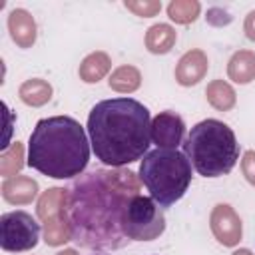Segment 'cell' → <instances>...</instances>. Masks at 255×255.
I'll use <instances>...</instances> for the list:
<instances>
[{
	"mask_svg": "<svg viewBox=\"0 0 255 255\" xmlns=\"http://www.w3.org/2000/svg\"><path fill=\"white\" fill-rule=\"evenodd\" d=\"M66 219L72 241L96 251H114L128 245L122 227L128 203L139 195V179L131 169L96 167L78 175L66 187Z\"/></svg>",
	"mask_w": 255,
	"mask_h": 255,
	"instance_id": "cell-1",
	"label": "cell"
},
{
	"mask_svg": "<svg viewBox=\"0 0 255 255\" xmlns=\"http://www.w3.org/2000/svg\"><path fill=\"white\" fill-rule=\"evenodd\" d=\"M88 135L96 157L122 167L141 159L151 139L149 110L133 98L98 102L88 116Z\"/></svg>",
	"mask_w": 255,
	"mask_h": 255,
	"instance_id": "cell-2",
	"label": "cell"
},
{
	"mask_svg": "<svg viewBox=\"0 0 255 255\" xmlns=\"http://www.w3.org/2000/svg\"><path fill=\"white\" fill-rule=\"evenodd\" d=\"M90 141L84 128L70 116H52L36 124L28 141V165L46 177L68 179L84 173Z\"/></svg>",
	"mask_w": 255,
	"mask_h": 255,
	"instance_id": "cell-3",
	"label": "cell"
},
{
	"mask_svg": "<svg viewBox=\"0 0 255 255\" xmlns=\"http://www.w3.org/2000/svg\"><path fill=\"white\" fill-rule=\"evenodd\" d=\"M181 145L193 169L203 177H221L239 159V143L233 129L213 118L195 124Z\"/></svg>",
	"mask_w": 255,
	"mask_h": 255,
	"instance_id": "cell-4",
	"label": "cell"
},
{
	"mask_svg": "<svg viewBox=\"0 0 255 255\" xmlns=\"http://www.w3.org/2000/svg\"><path fill=\"white\" fill-rule=\"evenodd\" d=\"M139 179L161 207H169L185 195L191 183V161L183 151L157 147L143 155Z\"/></svg>",
	"mask_w": 255,
	"mask_h": 255,
	"instance_id": "cell-5",
	"label": "cell"
},
{
	"mask_svg": "<svg viewBox=\"0 0 255 255\" xmlns=\"http://www.w3.org/2000/svg\"><path fill=\"white\" fill-rule=\"evenodd\" d=\"M122 227L129 241H151L163 233L165 213L153 197H145L139 193L128 203Z\"/></svg>",
	"mask_w": 255,
	"mask_h": 255,
	"instance_id": "cell-6",
	"label": "cell"
},
{
	"mask_svg": "<svg viewBox=\"0 0 255 255\" xmlns=\"http://www.w3.org/2000/svg\"><path fill=\"white\" fill-rule=\"evenodd\" d=\"M40 225L26 211H10L0 217V247L4 251H30L38 245Z\"/></svg>",
	"mask_w": 255,
	"mask_h": 255,
	"instance_id": "cell-7",
	"label": "cell"
},
{
	"mask_svg": "<svg viewBox=\"0 0 255 255\" xmlns=\"http://www.w3.org/2000/svg\"><path fill=\"white\" fill-rule=\"evenodd\" d=\"M209 223H211V231H213L215 239L221 245L235 247L241 241L243 225H241V219H239V215L235 213V209L231 205H227V203L215 205L213 211H211Z\"/></svg>",
	"mask_w": 255,
	"mask_h": 255,
	"instance_id": "cell-8",
	"label": "cell"
},
{
	"mask_svg": "<svg viewBox=\"0 0 255 255\" xmlns=\"http://www.w3.org/2000/svg\"><path fill=\"white\" fill-rule=\"evenodd\" d=\"M185 124L175 112H159L151 120V139L161 149H175L183 143Z\"/></svg>",
	"mask_w": 255,
	"mask_h": 255,
	"instance_id": "cell-9",
	"label": "cell"
},
{
	"mask_svg": "<svg viewBox=\"0 0 255 255\" xmlns=\"http://www.w3.org/2000/svg\"><path fill=\"white\" fill-rule=\"evenodd\" d=\"M207 68H209V62H207L205 52L189 50L179 58V62L175 66V80L181 86H195L197 82H201L205 78Z\"/></svg>",
	"mask_w": 255,
	"mask_h": 255,
	"instance_id": "cell-10",
	"label": "cell"
},
{
	"mask_svg": "<svg viewBox=\"0 0 255 255\" xmlns=\"http://www.w3.org/2000/svg\"><path fill=\"white\" fill-rule=\"evenodd\" d=\"M8 30L16 46L20 48H30L36 42V22L28 10L16 8L8 16Z\"/></svg>",
	"mask_w": 255,
	"mask_h": 255,
	"instance_id": "cell-11",
	"label": "cell"
},
{
	"mask_svg": "<svg viewBox=\"0 0 255 255\" xmlns=\"http://www.w3.org/2000/svg\"><path fill=\"white\" fill-rule=\"evenodd\" d=\"M36 195H38V183L32 177L14 175L2 183V197L12 205L32 203Z\"/></svg>",
	"mask_w": 255,
	"mask_h": 255,
	"instance_id": "cell-12",
	"label": "cell"
},
{
	"mask_svg": "<svg viewBox=\"0 0 255 255\" xmlns=\"http://www.w3.org/2000/svg\"><path fill=\"white\" fill-rule=\"evenodd\" d=\"M227 76L235 84H249L255 80V52L239 50L231 56L227 64Z\"/></svg>",
	"mask_w": 255,
	"mask_h": 255,
	"instance_id": "cell-13",
	"label": "cell"
},
{
	"mask_svg": "<svg viewBox=\"0 0 255 255\" xmlns=\"http://www.w3.org/2000/svg\"><path fill=\"white\" fill-rule=\"evenodd\" d=\"M110 68H112V60L106 52H92L80 64V78L86 84H96L110 72Z\"/></svg>",
	"mask_w": 255,
	"mask_h": 255,
	"instance_id": "cell-14",
	"label": "cell"
},
{
	"mask_svg": "<svg viewBox=\"0 0 255 255\" xmlns=\"http://www.w3.org/2000/svg\"><path fill=\"white\" fill-rule=\"evenodd\" d=\"M66 189L64 187H50L46 189L40 199H38V205H36V213L42 221L50 219V217H56V215H62L64 213V207H66Z\"/></svg>",
	"mask_w": 255,
	"mask_h": 255,
	"instance_id": "cell-15",
	"label": "cell"
},
{
	"mask_svg": "<svg viewBox=\"0 0 255 255\" xmlns=\"http://www.w3.org/2000/svg\"><path fill=\"white\" fill-rule=\"evenodd\" d=\"M18 96H20V100H22L26 106L40 108V106H44V104L50 102V98H52V86H50L46 80L32 78V80H26V82L20 86Z\"/></svg>",
	"mask_w": 255,
	"mask_h": 255,
	"instance_id": "cell-16",
	"label": "cell"
},
{
	"mask_svg": "<svg viewBox=\"0 0 255 255\" xmlns=\"http://www.w3.org/2000/svg\"><path fill=\"white\" fill-rule=\"evenodd\" d=\"M175 30L169 24H153L145 34V48L151 54H167L175 44Z\"/></svg>",
	"mask_w": 255,
	"mask_h": 255,
	"instance_id": "cell-17",
	"label": "cell"
},
{
	"mask_svg": "<svg viewBox=\"0 0 255 255\" xmlns=\"http://www.w3.org/2000/svg\"><path fill=\"white\" fill-rule=\"evenodd\" d=\"M108 84L118 94H131V92H135L139 88L141 74H139V70L135 66H129V64L128 66H120V68H116L112 72Z\"/></svg>",
	"mask_w": 255,
	"mask_h": 255,
	"instance_id": "cell-18",
	"label": "cell"
},
{
	"mask_svg": "<svg viewBox=\"0 0 255 255\" xmlns=\"http://www.w3.org/2000/svg\"><path fill=\"white\" fill-rule=\"evenodd\" d=\"M205 96H207V102L215 110H219V112H229L235 106V102H237L235 90L227 82H223V80L209 82L207 88H205Z\"/></svg>",
	"mask_w": 255,
	"mask_h": 255,
	"instance_id": "cell-19",
	"label": "cell"
},
{
	"mask_svg": "<svg viewBox=\"0 0 255 255\" xmlns=\"http://www.w3.org/2000/svg\"><path fill=\"white\" fill-rule=\"evenodd\" d=\"M70 239H72V229H70V223L66 219V213L50 217V219L44 221V241L48 245L58 247V245H64Z\"/></svg>",
	"mask_w": 255,
	"mask_h": 255,
	"instance_id": "cell-20",
	"label": "cell"
},
{
	"mask_svg": "<svg viewBox=\"0 0 255 255\" xmlns=\"http://www.w3.org/2000/svg\"><path fill=\"white\" fill-rule=\"evenodd\" d=\"M201 4L197 0H171L167 6V16L175 24H189L199 16Z\"/></svg>",
	"mask_w": 255,
	"mask_h": 255,
	"instance_id": "cell-21",
	"label": "cell"
},
{
	"mask_svg": "<svg viewBox=\"0 0 255 255\" xmlns=\"http://www.w3.org/2000/svg\"><path fill=\"white\" fill-rule=\"evenodd\" d=\"M22 167H24V145L20 141H14L0 155V173L4 177H14Z\"/></svg>",
	"mask_w": 255,
	"mask_h": 255,
	"instance_id": "cell-22",
	"label": "cell"
},
{
	"mask_svg": "<svg viewBox=\"0 0 255 255\" xmlns=\"http://www.w3.org/2000/svg\"><path fill=\"white\" fill-rule=\"evenodd\" d=\"M126 8L131 10L137 16L151 18V16H155L161 10V2H157V0H128Z\"/></svg>",
	"mask_w": 255,
	"mask_h": 255,
	"instance_id": "cell-23",
	"label": "cell"
},
{
	"mask_svg": "<svg viewBox=\"0 0 255 255\" xmlns=\"http://www.w3.org/2000/svg\"><path fill=\"white\" fill-rule=\"evenodd\" d=\"M241 171L245 175V179L255 185V151L253 149H247L243 153V159H241Z\"/></svg>",
	"mask_w": 255,
	"mask_h": 255,
	"instance_id": "cell-24",
	"label": "cell"
},
{
	"mask_svg": "<svg viewBox=\"0 0 255 255\" xmlns=\"http://www.w3.org/2000/svg\"><path fill=\"white\" fill-rule=\"evenodd\" d=\"M233 20V16H229V12H225L223 8H211L207 12V22L211 26H225Z\"/></svg>",
	"mask_w": 255,
	"mask_h": 255,
	"instance_id": "cell-25",
	"label": "cell"
},
{
	"mask_svg": "<svg viewBox=\"0 0 255 255\" xmlns=\"http://www.w3.org/2000/svg\"><path fill=\"white\" fill-rule=\"evenodd\" d=\"M243 30H245V36H247L251 42H255V10H251V12L245 16Z\"/></svg>",
	"mask_w": 255,
	"mask_h": 255,
	"instance_id": "cell-26",
	"label": "cell"
},
{
	"mask_svg": "<svg viewBox=\"0 0 255 255\" xmlns=\"http://www.w3.org/2000/svg\"><path fill=\"white\" fill-rule=\"evenodd\" d=\"M231 255H253L249 249H237V251H233Z\"/></svg>",
	"mask_w": 255,
	"mask_h": 255,
	"instance_id": "cell-27",
	"label": "cell"
},
{
	"mask_svg": "<svg viewBox=\"0 0 255 255\" xmlns=\"http://www.w3.org/2000/svg\"><path fill=\"white\" fill-rule=\"evenodd\" d=\"M56 255H78L74 249H64V251H60V253H56Z\"/></svg>",
	"mask_w": 255,
	"mask_h": 255,
	"instance_id": "cell-28",
	"label": "cell"
}]
</instances>
